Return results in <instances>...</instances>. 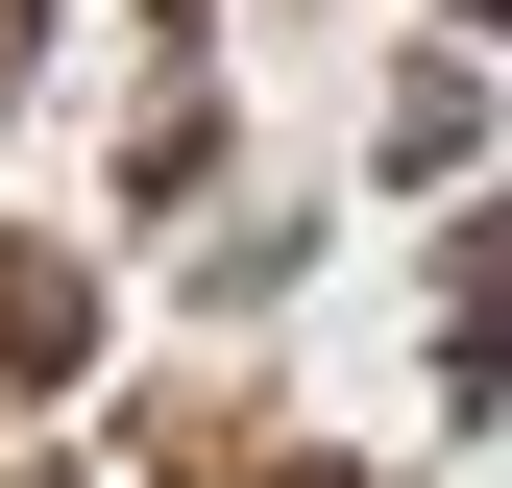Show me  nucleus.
Listing matches in <instances>:
<instances>
[{
  "instance_id": "1",
  "label": "nucleus",
  "mask_w": 512,
  "mask_h": 488,
  "mask_svg": "<svg viewBox=\"0 0 512 488\" xmlns=\"http://www.w3.org/2000/svg\"><path fill=\"white\" fill-rule=\"evenodd\" d=\"M74 342H98V293H74V269H49V244H25V269H0V391H49V366H74Z\"/></svg>"
}]
</instances>
